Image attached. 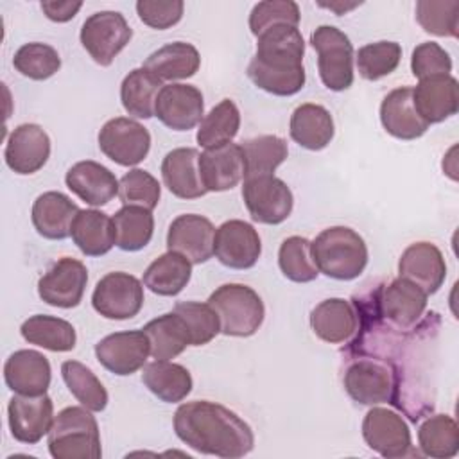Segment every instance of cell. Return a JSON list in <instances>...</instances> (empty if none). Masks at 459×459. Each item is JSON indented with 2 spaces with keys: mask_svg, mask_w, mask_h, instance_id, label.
I'll return each mask as SVG.
<instances>
[{
  "mask_svg": "<svg viewBox=\"0 0 459 459\" xmlns=\"http://www.w3.org/2000/svg\"><path fill=\"white\" fill-rule=\"evenodd\" d=\"M174 432L199 454L224 459L247 455L255 446V434L235 411L210 400L181 403L174 412Z\"/></svg>",
  "mask_w": 459,
  "mask_h": 459,
  "instance_id": "1",
  "label": "cell"
},
{
  "mask_svg": "<svg viewBox=\"0 0 459 459\" xmlns=\"http://www.w3.org/2000/svg\"><path fill=\"white\" fill-rule=\"evenodd\" d=\"M303 56L305 41L298 27H271L256 36V52L247 65V77L271 95H296L307 79Z\"/></svg>",
  "mask_w": 459,
  "mask_h": 459,
  "instance_id": "2",
  "label": "cell"
},
{
  "mask_svg": "<svg viewBox=\"0 0 459 459\" xmlns=\"http://www.w3.org/2000/svg\"><path fill=\"white\" fill-rule=\"evenodd\" d=\"M317 271L328 278L350 281L359 278L368 265L364 238L348 226H330L310 242Z\"/></svg>",
  "mask_w": 459,
  "mask_h": 459,
  "instance_id": "3",
  "label": "cell"
},
{
  "mask_svg": "<svg viewBox=\"0 0 459 459\" xmlns=\"http://www.w3.org/2000/svg\"><path fill=\"white\" fill-rule=\"evenodd\" d=\"M48 452L54 459H100L99 423L86 407H65L48 430Z\"/></svg>",
  "mask_w": 459,
  "mask_h": 459,
  "instance_id": "4",
  "label": "cell"
},
{
  "mask_svg": "<svg viewBox=\"0 0 459 459\" xmlns=\"http://www.w3.org/2000/svg\"><path fill=\"white\" fill-rule=\"evenodd\" d=\"M208 303L219 316L221 333L230 337L255 335L265 317L262 298L244 283H224L217 287L210 294Z\"/></svg>",
  "mask_w": 459,
  "mask_h": 459,
  "instance_id": "5",
  "label": "cell"
},
{
  "mask_svg": "<svg viewBox=\"0 0 459 459\" xmlns=\"http://www.w3.org/2000/svg\"><path fill=\"white\" fill-rule=\"evenodd\" d=\"M310 45L317 52V70L323 84L332 91H344L353 84L355 52L350 38L333 25H319Z\"/></svg>",
  "mask_w": 459,
  "mask_h": 459,
  "instance_id": "6",
  "label": "cell"
},
{
  "mask_svg": "<svg viewBox=\"0 0 459 459\" xmlns=\"http://www.w3.org/2000/svg\"><path fill=\"white\" fill-rule=\"evenodd\" d=\"M79 38L97 65L109 66L131 41L133 29L122 13L97 11L84 20Z\"/></svg>",
  "mask_w": 459,
  "mask_h": 459,
  "instance_id": "7",
  "label": "cell"
},
{
  "mask_svg": "<svg viewBox=\"0 0 459 459\" xmlns=\"http://www.w3.org/2000/svg\"><path fill=\"white\" fill-rule=\"evenodd\" d=\"M91 305L106 319H131L143 307V283L124 271L108 273L97 281Z\"/></svg>",
  "mask_w": 459,
  "mask_h": 459,
  "instance_id": "8",
  "label": "cell"
},
{
  "mask_svg": "<svg viewBox=\"0 0 459 459\" xmlns=\"http://www.w3.org/2000/svg\"><path fill=\"white\" fill-rule=\"evenodd\" d=\"M242 199L251 219L260 224H281L294 206L290 188L274 174L244 179Z\"/></svg>",
  "mask_w": 459,
  "mask_h": 459,
  "instance_id": "9",
  "label": "cell"
},
{
  "mask_svg": "<svg viewBox=\"0 0 459 459\" xmlns=\"http://www.w3.org/2000/svg\"><path fill=\"white\" fill-rule=\"evenodd\" d=\"M362 437L366 445L387 459L414 455L411 430L405 420L385 407L369 409L362 420Z\"/></svg>",
  "mask_w": 459,
  "mask_h": 459,
  "instance_id": "10",
  "label": "cell"
},
{
  "mask_svg": "<svg viewBox=\"0 0 459 459\" xmlns=\"http://www.w3.org/2000/svg\"><path fill=\"white\" fill-rule=\"evenodd\" d=\"M373 301L380 316L398 328H412L425 314L427 294L405 278L378 283L371 289Z\"/></svg>",
  "mask_w": 459,
  "mask_h": 459,
  "instance_id": "11",
  "label": "cell"
},
{
  "mask_svg": "<svg viewBox=\"0 0 459 459\" xmlns=\"http://www.w3.org/2000/svg\"><path fill=\"white\" fill-rule=\"evenodd\" d=\"M99 149L117 165L134 167L151 149L149 131L129 117H115L99 131Z\"/></svg>",
  "mask_w": 459,
  "mask_h": 459,
  "instance_id": "12",
  "label": "cell"
},
{
  "mask_svg": "<svg viewBox=\"0 0 459 459\" xmlns=\"http://www.w3.org/2000/svg\"><path fill=\"white\" fill-rule=\"evenodd\" d=\"M342 385L353 402L373 407L391 400L393 373L377 359L351 357L342 375Z\"/></svg>",
  "mask_w": 459,
  "mask_h": 459,
  "instance_id": "13",
  "label": "cell"
},
{
  "mask_svg": "<svg viewBox=\"0 0 459 459\" xmlns=\"http://www.w3.org/2000/svg\"><path fill=\"white\" fill-rule=\"evenodd\" d=\"M86 283V265L77 258L63 256L39 278L38 294L50 307L74 308L81 303Z\"/></svg>",
  "mask_w": 459,
  "mask_h": 459,
  "instance_id": "14",
  "label": "cell"
},
{
  "mask_svg": "<svg viewBox=\"0 0 459 459\" xmlns=\"http://www.w3.org/2000/svg\"><path fill=\"white\" fill-rule=\"evenodd\" d=\"M215 258L230 269H249L262 255V240L253 224L231 219L215 230L213 240Z\"/></svg>",
  "mask_w": 459,
  "mask_h": 459,
  "instance_id": "15",
  "label": "cell"
},
{
  "mask_svg": "<svg viewBox=\"0 0 459 459\" xmlns=\"http://www.w3.org/2000/svg\"><path fill=\"white\" fill-rule=\"evenodd\" d=\"M7 421L11 436L23 445H36L48 434L54 421L52 398L45 394H18L9 400Z\"/></svg>",
  "mask_w": 459,
  "mask_h": 459,
  "instance_id": "16",
  "label": "cell"
},
{
  "mask_svg": "<svg viewBox=\"0 0 459 459\" xmlns=\"http://www.w3.org/2000/svg\"><path fill=\"white\" fill-rule=\"evenodd\" d=\"M151 355L149 339L143 330L115 332L95 344L97 360L113 375L127 377L145 366Z\"/></svg>",
  "mask_w": 459,
  "mask_h": 459,
  "instance_id": "17",
  "label": "cell"
},
{
  "mask_svg": "<svg viewBox=\"0 0 459 459\" xmlns=\"http://www.w3.org/2000/svg\"><path fill=\"white\" fill-rule=\"evenodd\" d=\"M154 117L172 131H190L204 117V99L192 84L172 82L160 90Z\"/></svg>",
  "mask_w": 459,
  "mask_h": 459,
  "instance_id": "18",
  "label": "cell"
},
{
  "mask_svg": "<svg viewBox=\"0 0 459 459\" xmlns=\"http://www.w3.org/2000/svg\"><path fill=\"white\" fill-rule=\"evenodd\" d=\"M215 228L210 219L197 213L178 215L167 231L169 251L183 255L192 265L204 264L213 255Z\"/></svg>",
  "mask_w": 459,
  "mask_h": 459,
  "instance_id": "19",
  "label": "cell"
},
{
  "mask_svg": "<svg viewBox=\"0 0 459 459\" xmlns=\"http://www.w3.org/2000/svg\"><path fill=\"white\" fill-rule=\"evenodd\" d=\"M50 156V138L38 124H20L7 138L4 158L7 167L20 176L43 169Z\"/></svg>",
  "mask_w": 459,
  "mask_h": 459,
  "instance_id": "20",
  "label": "cell"
},
{
  "mask_svg": "<svg viewBox=\"0 0 459 459\" xmlns=\"http://www.w3.org/2000/svg\"><path fill=\"white\" fill-rule=\"evenodd\" d=\"M398 274L430 296L445 283L446 262L439 247L432 242H414L402 253L398 260Z\"/></svg>",
  "mask_w": 459,
  "mask_h": 459,
  "instance_id": "21",
  "label": "cell"
},
{
  "mask_svg": "<svg viewBox=\"0 0 459 459\" xmlns=\"http://www.w3.org/2000/svg\"><path fill=\"white\" fill-rule=\"evenodd\" d=\"M457 79L452 75H434L420 79L412 88V104L418 115L430 126L445 122L459 109Z\"/></svg>",
  "mask_w": 459,
  "mask_h": 459,
  "instance_id": "22",
  "label": "cell"
},
{
  "mask_svg": "<svg viewBox=\"0 0 459 459\" xmlns=\"http://www.w3.org/2000/svg\"><path fill=\"white\" fill-rule=\"evenodd\" d=\"M199 172L208 192H226L244 179V156L238 143L228 142L199 154Z\"/></svg>",
  "mask_w": 459,
  "mask_h": 459,
  "instance_id": "23",
  "label": "cell"
},
{
  "mask_svg": "<svg viewBox=\"0 0 459 459\" xmlns=\"http://www.w3.org/2000/svg\"><path fill=\"white\" fill-rule=\"evenodd\" d=\"M52 378L48 359L36 350H18L4 364V380L13 393L45 394Z\"/></svg>",
  "mask_w": 459,
  "mask_h": 459,
  "instance_id": "24",
  "label": "cell"
},
{
  "mask_svg": "<svg viewBox=\"0 0 459 459\" xmlns=\"http://www.w3.org/2000/svg\"><path fill=\"white\" fill-rule=\"evenodd\" d=\"M66 186L86 204L104 206L118 195V179L115 174L93 160L77 161L65 176Z\"/></svg>",
  "mask_w": 459,
  "mask_h": 459,
  "instance_id": "25",
  "label": "cell"
},
{
  "mask_svg": "<svg viewBox=\"0 0 459 459\" xmlns=\"http://www.w3.org/2000/svg\"><path fill=\"white\" fill-rule=\"evenodd\" d=\"M199 151L194 147H178L165 154L161 161V178L169 192L179 199H197L208 190L199 172Z\"/></svg>",
  "mask_w": 459,
  "mask_h": 459,
  "instance_id": "26",
  "label": "cell"
},
{
  "mask_svg": "<svg viewBox=\"0 0 459 459\" xmlns=\"http://www.w3.org/2000/svg\"><path fill=\"white\" fill-rule=\"evenodd\" d=\"M310 326L321 341L328 344H342L355 335L359 316L353 303L348 299L328 298L312 308Z\"/></svg>",
  "mask_w": 459,
  "mask_h": 459,
  "instance_id": "27",
  "label": "cell"
},
{
  "mask_svg": "<svg viewBox=\"0 0 459 459\" xmlns=\"http://www.w3.org/2000/svg\"><path fill=\"white\" fill-rule=\"evenodd\" d=\"M79 206L65 194L50 190L36 197L30 219L36 231L48 240H63L70 237L74 219L79 213Z\"/></svg>",
  "mask_w": 459,
  "mask_h": 459,
  "instance_id": "28",
  "label": "cell"
},
{
  "mask_svg": "<svg viewBox=\"0 0 459 459\" xmlns=\"http://www.w3.org/2000/svg\"><path fill=\"white\" fill-rule=\"evenodd\" d=\"M380 122L384 129L398 140H416L429 129L412 104V88L402 86L389 91L380 104Z\"/></svg>",
  "mask_w": 459,
  "mask_h": 459,
  "instance_id": "29",
  "label": "cell"
},
{
  "mask_svg": "<svg viewBox=\"0 0 459 459\" xmlns=\"http://www.w3.org/2000/svg\"><path fill=\"white\" fill-rule=\"evenodd\" d=\"M289 133L299 147L308 151H321L332 142L335 126L326 108L321 104L307 102L292 111Z\"/></svg>",
  "mask_w": 459,
  "mask_h": 459,
  "instance_id": "30",
  "label": "cell"
},
{
  "mask_svg": "<svg viewBox=\"0 0 459 459\" xmlns=\"http://www.w3.org/2000/svg\"><path fill=\"white\" fill-rule=\"evenodd\" d=\"M160 81H181L195 75L201 56L192 43L174 41L154 50L142 65Z\"/></svg>",
  "mask_w": 459,
  "mask_h": 459,
  "instance_id": "31",
  "label": "cell"
},
{
  "mask_svg": "<svg viewBox=\"0 0 459 459\" xmlns=\"http://www.w3.org/2000/svg\"><path fill=\"white\" fill-rule=\"evenodd\" d=\"M70 237L86 256H102L115 246L113 219L100 210H81L74 219Z\"/></svg>",
  "mask_w": 459,
  "mask_h": 459,
  "instance_id": "32",
  "label": "cell"
},
{
  "mask_svg": "<svg viewBox=\"0 0 459 459\" xmlns=\"http://www.w3.org/2000/svg\"><path fill=\"white\" fill-rule=\"evenodd\" d=\"M142 330L149 339L151 355L156 360L176 359L186 346H192L188 326L174 310L151 319Z\"/></svg>",
  "mask_w": 459,
  "mask_h": 459,
  "instance_id": "33",
  "label": "cell"
},
{
  "mask_svg": "<svg viewBox=\"0 0 459 459\" xmlns=\"http://www.w3.org/2000/svg\"><path fill=\"white\" fill-rule=\"evenodd\" d=\"M142 382L165 403L183 402L194 385L190 371L185 366L170 360H154L143 366Z\"/></svg>",
  "mask_w": 459,
  "mask_h": 459,
  "instance_id": "34",
  "label": "cell"
},
{
  "mask_svg": "<svg viewBox=\"0 0 459 459\" xmlns=\"http://www.w3.org/2000/svg\"><path fill=\"white\" fill-rule=\"evenodd\" d=\"M192 276V264L179 253L160 255L143 273V285L158 296H178Z\"/></svg>",
  "mask_w": 459,
  "mask_h": 459,
  "instance_id": "35",
  "label": "cell"
},
{
  "mask_svg": "<svg viewBox=\"0 0 459 459\" xmlns=\"http://www.w3.org/2000/svg\"><path fill=\"white\" fill-rule=\"evenodd\" d=\"M20 333L29 344L59 353L74 350L77 342V333L72 323L47 314H36L25 319L20 326Z\"/></svg>",
  "mask_w": 459,
  "mask_h": 459,
  "instance_id": "36",
  "label": "cell"
},
{
  "mask_svg": "<svg viewBox=\"0 0 459 459\" xmlns=\"http://www.w3.org/2000/svg\"><path fill=\"white\" fill-rule=\"evenodd\" d=\"M161 82L143 66L131 70L120 84V100L127 115L143 120L154 117L156 99L163 88Z\"/></svg>",
  "mask_w": 459,
  "mask_h": 459,
  "instance_id": "37",
  "label": "cell"
},
{
  "mask_svg": "<svg viewBox=\"0 0 459 459\" xmlns=\"http://www.w3.org/2000/svg\"><path fill=\"white\" fill-rule=\"evenodd\" d=\"M238 145L244 156V179L274 174L289 154L287 142L276 134H260Z\"/></svg>",
  "mask_w": 459,
  "mask_h": 459,
  "instance_id": "38",
  "label": "cell"
},
{
  "mask_svg": "<svg viewBox=\"0 0 459 459\" xmlns=\"http://www.w3.org/2000/svg\"><path fill=\"white\" fill-rule=\"evenodd\" d=\"M115 246L122 251H140L143 249L154 233L152 212L142 206H122L115 212Z\"/></svg>",
  "mask_w": 459,
  "mask_h": 459,
  "instance_id": "39",
  "label": "cell"
},
{
  "mask_svg": "<svg viewBox=\"0 0 459 459\" xmlns=\"http://www.w3.org/2000/svg\"><path fill=\"white\" fill-rule=\"evenodd\" d=\"M418 445L427 457H454L459 450V427L455 420L448 414L429 416L418 429Z\"/></svg>",
  "mask_w": 459,
  "mask_h": 459,
  "instance_id": "40",
  "label": "cell"
},
{
  "mask_svg": "<svg viewBox=\"0 0 459 459\" xmlns=\"http://www.w3.org/2000/svg\"><path fill=\"white\" fill-rule=\"evenodd\" d=\"M61 377L68 391L77 398V402L90 409L91 412H100L106 409L109 396L97 375L79 360H65L61 364Z\"/></svg>",
  "mask_w": 459,
  "mask_h": 459,
  "instance_id": "41",
  "label": "cell"
},
{
  "mask_svg": "<svg viewBox=\"0 0 459 459\" xmlns=\"http://www.w3.org/2000/svg\"><path fill=\"white\" fill-rule=\"evenodd\" d=\"M240 127V111L231 99H222L201 120L197 129V143L203 149L217 147L231 142Z\"/></svg>",
  "mask_w": 459,
  "mask_h": 459,
  "instance_id": "42",
  "label": "cell"
},
{
  "mask_svg": "<svg viewBox=\"0 0 459 459\" xmlns=\"http://www.w3.org/2000/svg\"><path fill=\"white\" fill-rule=\"evenodd\" d=\"M278 265L285 278L296 283L314 281L319 274L312 258L310 240L299 235L287 237L278 251Z\"/></svg>",
  "mask_w": 459,
  "mask_h": 459,
  "instance_id": "43",
  "label": "cell"
},
{
  "mask_svg": "<svg viewBox=\"0 0 459 459\" xmlns=\"http://www.w3.org/2000/svg\"><path fill=\"white\" fill-rule=\"evenodd\" d=\"M402 59V47L396 41H375L360 47L355 54V65L366 81H378L393 74Z\"/></svg>",
  "mask_w": 459,
  "mask_h": 459,
  "instance_id": "44",
  "label": "cell"
},
{
  "mask_svg": "<svg viewBox=\"0 0 459 459\" xmlns=\"http://www.w3.org/2000/svg\"><path fill=\"white\" fill-rule=\"evenodd\" d=\"M13 66L23 77L32 81H45L61 68V57L57 50L47 43L32 41L22 45L13 57Z\"/></svg>",
  "mask_w": 459,
  "mask_h": 459,
  "instance_id": "45",
  "label": "cell"
},
{
  "mask_svg": "<svg viewBox=\"0 0 459 459\" xmlns=\"http://www.w3.org/2000/svg\"><path fill=\"white\" fill-rule=\"evenodd\" d=\"M416 20L421 29L434 36L457 38L459 2L457 0H420L416 2Z\"/></svg>",
  "mask_w": 459,
  "mask_h": 459,
  "instance_id": "46",
  "label": "cell"
},
{
  "mask_svg": "<svg viewBox=\"0 0 459 459\" xmlns=\"http://www.w3.org/2000/svg\"><path fill=\"white\" fill-rule=\"evenodd\" d=\"M161 197L158 179L143 169H131L118 181V199L124 206H142L154 210Z\"/></svg>",
  "mask_w": 459,
  "mask_h": 459,
  "instance_id": "47",
  "label": "cell"
},
{
  "mask_svg": "<svg viewBox=\"0 0 459 459\" xmlns=\"http://www.w3.org/2000/svg\"><path fill=\"white\" fill-rule=\"evenodd\" d=\"M174 312L179 314L185 325L188 326L192 346L208 344L217 333H221L219 316L208 301H181L176 303Z\"/></svg>",
  "mask_w": 459,
  "mask_h": 459,
  "instance_id": "48",
  "label": "cell"
},
{
  "mask_svg": "<svg viewBox=\"0 0 459 459\" xmlns=\"http://www.w3.org/2000/svg\"><path fill=\"white\" fill-rule=\"evenodd\" d=\"M301 20L299 7L292 0H265L255 4L249 13V29L255 36L276 25L298 27Z\"/></svg>",
  "mask_w": 459,
  "mask_h": 459,
  "instance_id": "49",
  "label": "cell"
},
{
  "mask_svg": "<svg viewBox=\"0 0 459 459\" xmlns=\"http://www.w3.org/2000/svg\"><path fill=\"white\" fill-rule=\"evenodd\" d=\"M411 70H412V75L418 79H427L434 75H450L452 59H450V54L439 43L425 41L412 50Z\"/></svg>",
  "mask_w": 459,
  "mask_h": 459,
  "instance_id": "50",
  "label": "cell"
},
{
  "mask_svg": "<svg viewBox=\"0 0 459 459\" xmlns=\"http://www.w3.org/2000/svg\"><path fill=\"white\" fill-rule=\"evenodd\" d=\"M185 11V4L181 0L172 2H156V0H140L136 2L138 18L151 29L165 30L174 27Z\"/></svg>",
  "mask_w": 459,
  "mask_h": 459,
  "instance_id": "51",
  "label": "cell"
},
{
  "mask_svg": "<svg viewBox=\"0 0 459 459\" xmlns=\"http://www.w3.org/2000/svg\"><path fill=\"white\" fill-rule=\"evenodd\" d=\"M39 7L48 20L56 23H65L70 22L79 13L82 2H41Z\"/></svg>",
  "mask_w": 459,
  "mask_h": 459,
  "instance_id": "52",
  "label": "cell"
},
{
  "mask_svg": "<svg viewBox=\"0 0 459 459\" xmlns=\"http://www.w3.org/2000/svg\"><path fill=\"white\" fill-rule=\"evenodd\" d=\"M321 7H326V9H330V11H333L335 14H344V13H348V11H351V9H355L357 5H360V4H342V2H330V4H319Z\"/></svg>",
  "mask_w": 459,
  "mask_h": 459,
  "instance_id": "53",
  "label": "cell"
}]
</instances>
